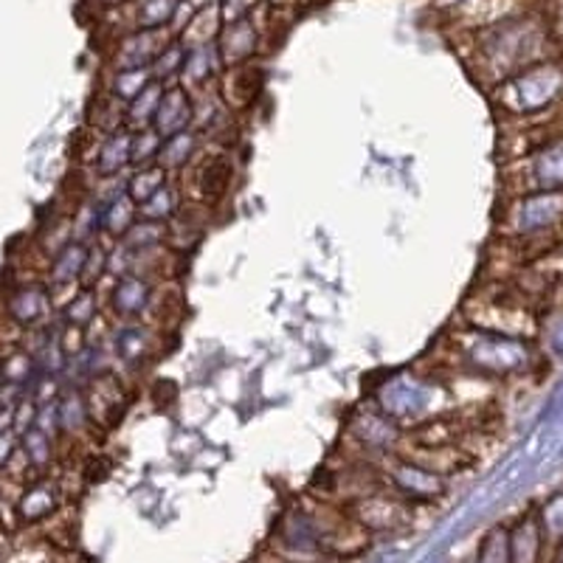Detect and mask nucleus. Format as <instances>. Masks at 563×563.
<instances>
[{
    "label": "nucleus",
    "instance_id": "nucleus-1",
    "mask_svg": "<svg viewBox=\"0 0 563 563\" xmlns=\"http://www.w3.org/2000/svg\"><path fill=\"white\" fill-rule=\"evenodd\" d=\"M352 519L361 530H369V532H389L397 530L400 525H406L409 519V505H406L400 496H361L355 499V507H352Z\"/></svg>",
    "mask_w": 563,
    "mask_h": 563
},
{
    "label": "nucleus",
    "instance_id": "nucleus-2",
    "mask_svg": "<svg viewBox=\"0 0 563 563\" xmlns=\"http://www.w3.org/2000/svg\"><path fill=\"white\" fill-rule=\"evenodd\" d=\"M389 479H391V487H395L404 499L431 501L445 493V479H442L437 471L422 467L420 462L397 460L389 471Z\"/></svg>",
    "mask_w": 563,
    "mask_h": 563
},
{
    "label": "nucleus",
    "instance_id": "nucleus-3",
    "mask_svg": "<svg viewBox=\"0 0 563 563\" xmlns=\"http://www.w3.org/2000/svg\"><path fill=\"white\" fill-rule=\"evenodd\" d=\"M7 313L14 324L20 327H37L52 313V290L40 285V282H26L18 285L7 296Z\"/></svg>",
    "mask_w": 563,
    "mask_h": 563
},
{
    "label": "nucleus",
    "instance_id": "nucleus-4",
    "mask_svg": "<svg viewBox=\"0 0 563 563\" xmlns=\"http://www.w3.org/2000/svg\"><path fill=\"white\" fill-rule=\"evenodd\" d=\"M231 180H234V164H231L229 155L214 153L209 158H203L200 164L192 167V184L195 195L206 203H218L225 198V192L231 189Z\"/></svg>",
    "mask_w": 563,
    "mask_h": 563
},
{
    "label": "nucleus",
    "instance_id": "nucleus-5",
    "mask_svg": "<svg viewBox=\"0 0 563 563\" xmlns=\"http://www.w3.org/2000/svg\"><path fill=\"white\" fill-rule=\"evenodd\" d=\"M192 119H195V104L192 99L186 97V90L184 88L164 90L158 113H155L153 119V130L161 135V139H173V135L189 130Z\"/></svg>",
    "mask_w": 563,
    "mask_h": 563
},
{
    "label": "nucleus",
    "instance_id": "nucleus-6",
    "mask_svg": "<svg viewBox=\"0 0 563 563\" xmlns=\"http://www.w3.org/2000/svg\"><path fill=\"white\" fill-rule=\"evenodd\" d=\"M110 305H113L115 316L135 319V316H141L153 305V285L141 274L119 276L113 294H110Z\"/></svg>",
    "mask_w": 563,
    "mask_h": 563
},
{
    "label": "nucleus",
    "instance_id": "nucleus-7",
    "mask_svg": "<svg viewBox=\"0 0 563 563\" xmlns=\"http://www.w3.org/2000/svg\"><path fill=\"white\" fill-rule=\"evenodd\" d=\"M133 167V130L122 128L104 135L97 153V173L104 178H115Z\"/></svg>",
    "mask_w": 563,
    "mask_h": 563
},
{
    "label": "nucleus",
    "instance_id": "nucleus-8",
    "mask_svg": "<svg viewBox=\"0 0 563 563\" xmlns=\"http://www.w3.org/2000/svg\"><path fill=\"white\" fill-rule=\"evenodd\" d=\"M352 437L358 442H364L366 449L386 451L395 445L400 434H397L395 422L386 415H380V411H375V415H372V411H364V415H358L352 420Z\"/></svg>",
    "mask_w": 563,
    "mask_h": 563
},
{
    "label": "nucleus",
    "instance_id": "nucleus-9",
    "mask_svg": "<svg viewBox=\"0 0 563 563\" xmlns=\"http://www.w3.org/2000/svg\"><path fill=\"white\" fill-rule=\"evenodd\" d=\"M59 507V487L54 482H34L18 499V519L34 525V521L48 519Z\"/></svg>",
    "mask_w": 563,
    "mask_h": 563
},
{
    "label": "nucleus",
    "instance_id": "nucleus-10",
    "mask_svg": "<svg viewBox=\"0 0 563 563\" xmlns=\"http://www.w3.org/2000/svg\"><path fill=\"white\" fill-rule=\"evenodd\" d=\"M135 220H139V206L128 198V192L99 206V234L115 240V243L133 229Z\"/></svg>",
    "mask_w": 563,
    "mask_h": 563
},
{
    "label": "nucleus",
    "instance_id": "nucleus-11",
    "mask_svg": "<svg viewBox=\"0 0 563 563\" xmlns=\"http://www.w3.org/2000/svg\"><path fill=\"white\" fill-rule=\"evenodd\" d=\"M426 404V389L417 384H409V378H397L395 384L386 386L380 391V415L391 417H406V415H415L417 409H422Z\"/></svg>",
    "mask_w": 563,
    "mask_h": 563
},
{
    "label": "nucleus",
    "instance_id": "nucleus-12",
    "mask_svg": "<svg viewBox=\"0 0 563 563\" xmlns=\"http://www.w3.org/2000/svg\"><path fill=\"white\" fill-rule=\"evenodd\" d=\"M85 260H88V245L74 243V240H70L65 249H59L57 254L52 256V265H48L52 285H57V288H68V285H74V288H77L79 279H82Z\"/></svg>",
    "mask_w": 563,
    "mask_h": 563
},
{
    "label": "nucleus",
    "instance_id": "nucleus-13",
    "mask_svg": "<svg viewBox=\"0 0 563 563\" xmlns=\"http://www.w3.org/2000/svg\"><path fill=\"white\" fill-rule=\"evenodd\" d=\"M90 422L88 404L85 395L77 389H68L63 397H57V429L65 437H79Z\"/></svg>",
    "mask_w": 563,
    "mask_h": 563
},
{
    "label": "nucleus",
    "instance_id": "nucleus-14",
    "mask_svg": "<svg viewBox=\"0 0 563 563\" xmlns=\"http://www.w3.org/2000/svg\"><path fill=\"white\" fill-rule=\"evenodd\" d=\"M198 141H200L198 133H189V130L173 135V139H164V144H161V153H158V158H155V164L167 169V173H178V169H186L189 164H192L195 153H198Z\"/></svg>",
    "mask_w": 563,
    "mask_h": 563
},
{
    "label": "nucleus",
    "instance_id": "nucleus-15",
    "mask_svg": "<svg viewBox=\"0 0 563 563\" xmlns=\"http://www.w3.org/2000/svg\"><path fill=\"white\" fill-rule=\"evenodd\" d=\"M161 97H164V88H161L158 82H150L147 88L141 90L139 97H135L133 102H128V108H124V128L133 130V133L153 128Z\"/></svg>",
    "mask_w": 563,
    "mask_h": 563
},
{
    "label": "nucleus",
    "instance_id": "nucleus-16",
    "mask_svg": "<svg viewBox=\"0 0 563 563\" xmlns=\"http://www.w3.org/2000/svg\"><path fill=\"white\" fill-rule=\"evenodd\" d=\"M184 200H180V189L175 184L161 186L158 192L150 200L139 206V218L141 220H153V223H167L180 211Z\"/></svg>",
    "mask_w": 563,
    "mask_h": 563
},
{
    "label": "nucleus",
    "instance_id": "nucleus-17",
    "mask_svg": "<svg viewBox=\"0 0 563 563\" xmlns=\"http://www.w3.org/2000/svg\"><path fill=\"white\" fill-rule=\"evenodd\" d=\"M20 454L34 471H45L54 460V437L45 434L43 429L32 426L26 434H20Z\"/></svg>",
    "mask_w": 563,
    "mask_h": 563
},
{
    "label": "nucleus",
    "instance_id": "nucleus-18",
    "mask_svg": "<svg viewBox=\"0 0 563 563\" xmlns=\"http://www.w3.org/2000/svg\"><path fill=\"white\" fill-rule=\"evenodd\" d=\"M507 538H510V563H538V555H541V530H538L536 521H521Z\"/></svg>",
    "mask_w": 563,
    "mask_h": 563
},
{
    "label": "nucleus",
    "instance_id": "nucleus-19",
    "mask_svg": "<svg viewBox=\"0 0 563 563\" xmlns=\"http://www.w3.org/2000/svg\"><path fill=\"white\" fill-rule=\"evenodd\" d=\"M169 184V173L158 164H150V167H139L128 180V198L133 200L135 206H141L144 200L153 198L161 186Z\"/></svg>",
    "mask_w": 563,
    "mask_h": 563
},
{
    "label": "nucleus",
    "instance_id": "nucleus-20",
    "mask_svg": "<svg viewBox=\"0 0 563 563\" xmlns=\"http://www.w3.org/2000/svg\"><path fill=\"white\" fill-rule=\"evenodd\" d=\"M164 240H167V229H164V223H153V220H135L133 229H130L128 234L119 240V243H122L128 251H133L135 256H141V254H150V251L158 249Z\"/></svg>",
    "mask_w": 563,
    "mask_h": 563
},
{
    "label": "nucleus",
    "instance_id": "nucleus-21",
    "mask_svg": "<svg viewBox=\"0 0 563 563\" xmlns=\"http://www.w3.org/2000/svg\"><path fill=\"white\" fill-rule=\"evenodd\" d=\"M256 90H260V70L254 68H240L231 70V77L225 79V102L231 108H245L256 99Z\"/></svg>",
    "mask_w": 563,
    "mask_h": 563
},
{
    "label": "nucleus",
    "instance_id": "nucleus-22",
    "mask_svg": "<svg viewBox=\"0 0 563 563\" xmlns=\"http://www.w3.org/2000/svg\"><path fill=\"white\" fill-rule=\"evenodd\" d=\"M150 346H153V339L144 327H124L122 333L115 335V355L124 361V364H141V361L150 355Z\"/></svg>",
    "mask_w": 563,
    "mask_h": 563
},
{
    "label": "nucleus",
    "instance_id": "nucleus-23",
    "mask_svg": "<svg viewBox=\"0 0 563 563\" xmlns=\"http://www.w3.org/2000/svg\"><path fill=\"white\" fill-rule=\"evenodd\" d=\"M99 313V301L93 288H79L77 296L65 305V324L70 327H88L90 321L97 319Z\"/></svg>",
    "mask_w": 563,
    "mask_h": 563
},
{
    "label": "nucleus",
    "instance_id": "nucleus-24",
    "mask_svg": "<svg viewBox=\"0 0 563 563\" xmlns=\"http://www.w3.org/2000/svg\"><path fill=\"white\" fill-rule=\"evenodd\" d=\"M34 366H37L34 364V355H29L23 350H14L12 355L0 361V378L7 380L9 386H23L26 380H32Z\"/></svg>",
    "mask_w": 563,
    "mask_h": 563
},
{
    "label": "nucleus",
    "instance_id": "nucleus-25",
    "mask_svg": "<svg viewBox=\"0 0 563 563\" xmlns=\"http://www.w3.org/2000/svg\"><path fill=\"white\" fill-rule=\"evenodd\" d=\"M161 144H164V139L153 128L133 133V167L139 169L155 164V158L161 153Z\"/></svg>",
    "mask_w": 563,
    "mask_h": 563
},
{
    "label": "nucleus",
    "instance_id": "nucleus-26",
    "mask_svg": "<svg viewBox=\"0 0 563 563\" xmlns=\"http://www.w3.org/2000/svg\"><path fill=\"white\" fill-rule=\"evenodd\" d=\"M99 234V206L97 203H85L79 206L77 218L70 223V240L74 243L90 245V238Z\"/></svg>",
    "mask_w": 563,
    "mask_h": 563
},
{
    "label": "nucleus",
    "instance_id": "nucleus-27",
    "mask_svg": "<svg viewBox=\"0 0 563 563\" xmlns=\"http://www.w3.org/2000/svg\"><path fill=\"white\" fill-rule=\"evenodd\" d=\"M147 85H150V70L147 68H128V70H122L119 77H115L113 90H115V97L128 104V102H133V99L139 97L141 90L147 88Z\"/></svg>",
    "mask_w": 563,
    "mask_h": 563
},
{
    "label": "nucleus",
    "instance_id": "nucleus-28",
    "mask_svg": "<svg viewBox=\"0 0 563 563\" xmlns=\"http://www.w3.org/2000/svg\"><path fill=\"white\" fill-rule=\"evenodd\" d=\"M108 260L110 249H104V245H88V260H85L79 288H93V285L108 274Z\"/></svg>",
    "mask_w": 563,
    "mask_h": 563
},
{
    "label": "nucleus",
    "instance_id": "nucleus-29",
    "mask_svg": "<svg viewBox=\"0 0 563 563\" xmlns=\"http://www.w3.org/2000/svg\"><path fill=\"white\" fill-rule=\"evenodd\" d=\"M251 48H254V34L249 32V26L245 23L243 26H231V32L223 40V57L229 63H240V59L249 57Z\"/></svg>",
    "mask_w": 563,
    "mask_h": 563
},
{
    "label": "nucleus",
    "instance_id": "nucleus-30",
    "mask_svg": "<svg viewBox=\"0 0 563 563\" xmlns=\"http://www.w3.org/2000/svg\"><path fill=\"white\" fill-rule=\"evenodd\" d=\"M479 563H510V538L505 530H493L485 538L479 552Z\"/></svg>",
    "mask_w": 563,
    "mask_h": 563
},
{
    "label": "nucleus",
    "instance_id": "nucleus-31",
    "mask_svg": "<svg viewBox=\"0 0 563 563\" xmlns=\"http://www.w3.org/2000/svg\"><path fill=\"white\" fill-rule=\"evenodd\" d=\"M218 65V57L211 54V48H198L189 59H184L186 77L195 79V82H203V79L211 77V70Z\"/></svg>",
    "mask_w": 563,
    "mask_h": 563
},
{
    "label": "nucleus",
    "instance_id": "nucleus-32",
    "mask_svg": "<svg viewBox=\"0 0 563 563\" xmlns=\"http://www.w3.org/2000/svg\"><path fill=\"white\" fill-rule=\"evenodd\" d=\"M175 12V0H147V7L141 9V23L144 26H161L167 23Z\"/></svg>",
    "mask_w": 563,
    "mask_h": 563
},
{
    "label": "nucleus",
    "instance_id": "nucleus-33",
    "mask_svg": "<svg viewBox=\"0 0 563 563\" xmlns=\"http://www.w3.org/2000/svg\"><path fill=\"white\" fill-rule=\"evenodd\" d=\"M18 449H20V437L14 434L12 429L0 431V471L12 465V460L18 456Z\"/></svg>",
    "mask_w": 563,
    "mask_h": 563
},
{
    "label": "nucleus",
    "instance_id": "nucleus-34",
    "mask_svg": "<svg viewBox=\"0 0 563 563\" xmlns=\"http://www.w3.org/2000/svg\"><path fill=\"white\" fill-rule=\"evenodd\" d=\"M558 563H563V552H561V558H558Z\"/></svg>",
    "mask_w": 563,
    "mask_h": 563
},
{
    "label": "nucleus",
    "instance_id": "nucleus-35",
    "mask_svg": "<svg viewBox=\"0 0 563 563\" xmlns=\"http://www.w3.org/2000/svg\"><path fill=\"white\" fill-rule=\"evenodd\" d=\"M0 380H3V378H0Z\"/></svg>",
    "mask_w": 563,
    "mask_h": 563
}]
</instances>
